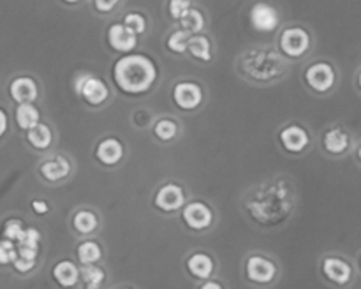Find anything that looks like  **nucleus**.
Returning a JSON list of instances; mask_svg holds the SVG:
<instances>
[{"label":"nucleus","mask_w":361,"mask_h":289,"mask_svg":"<svg viewBox=\"0 0 361 289\" xmlns=\"http://www.w3.org/2000/svg\"><path fill=\"white\" fill-rule=\"evenodd\" d=\"M245 204L247 210L259 224L274 226L282 219L289 217L295 208V194L289 183L275 180V182L257 187Z\"/></svg>","instance_id":"1"},{"label":"nucleus","mask_w":361,"mask_h":289,"mask_svg":"<svg viewBox=\"0 0 361 289\" xmlns=\"http://www.w3.org/2000/svg\"><path fill=\"white\" fill-rule=\"evenodd\" d=\"M113 81L127 95L147 94L157 81V66L141 53H123L113 66Z\"/></svg>","instance_id":"2"},{"label":"nucleus","mask_w":361,"mask_h":289,"mask_svg":"<svg viewBox=\"0 0 361 289\" xmlns=\"http://www.w3.org/2000/svg\"><path fill=\"white\" fill-rule=\"evenodd\" d=\"M238 69L249 80L267 83V81L284 76L286 62L281 53L274 49H250L245 55H242Z\"/></svg>","instance_id":"3"},{"label":"nucleus","mask_w":361,"mask_h":289,"mask_svg":"<svg viewBox=\"0 0 361 289\" xmlns=\"http://www.w3.org/2000/svg\"><path fill=\"white\" fill-rule=\"evenodd\" d=\"M303 80L307 87L317 95H328L337 88L338 85V69L330 60H316L309 63L303 70Z\"/></svg>","instance_id":"4"},{"label":"nucleus","mask_w":361,"mask_h":289,"mask_svg":"<svg viewBox=\"0 0 361 289\" xmlns=\"http://www.w3.org/2000/svg\"><path fill=\"white\" fill-rule=\"evenodd\" d=\"M321 273L337 288H349L356 278V264L344 254H326L321 259Z\"/></svg>","instance_id":"5"},{"label":"nucleus","mask_w":361,"mask_h":289,"mask_svg":"<svg viewBox=\"0 0 361 289\" xmlns=\"http://www.w3.org/2000/svg\"><path fill=\"white\" fill-rule=\"evenodd\" d=\"M355 143V134L351 133V129L342 125V123H334V125L326 127L323 137H321L323 152L334 159H342L351 154Z\"/></svg>","instance_id":"6"},{"label":"nucleus","mask_w":361,"mask_h":289,"mask_svg":"<svg viewBox=\"0 0 361 289\" xmlns=\"http://www.w3.org/2000/svg\"><path fill=\"white\" fill-rule=\"evenodd\" d=\"M279 48L288 59L300 60L312 49V35L303 27H288L279 37Z\"/></svg>","instance_id":"7"},{"label":"nucleus","mask_w":361,"mask_h":289,"mask_svg":"<svg viewBox=\"0 0 361 289\" xmlns=\"http://www.w3.org/2000/svg\"><path fill=\"white\" fill-rule=\"evenodd\" d=\"M74 90L78 97L90 106H102L109 99V87L101 78L90 73H81L74 81Z\"/></svg>","instance_id":"8"},{"label":"nucleus","mask_w":361,"mask_h":289,"mask_svg":"<svg viewBox=\"0 0 361 289\" xmlns=\"http://www.w3.org/2000/svg\"><path fill=\"white\" fill-rule=\"evenodd\" d=\"M249 21L252 28L261 34H270L281 25V14L267 2H256L249 11Z\"/></svg>","instance_id":"9"},{"label":"nucleus","mask_w":361,"mask_h":289,"mask_svg":"<svg viewBox=\"0 0 361 289\" xmlns=\"http://www.w3.org/2000/svg\"><path fill=\"white\" fill-rule=\"evenodd\" d=\"M182 219L183 224L192 231H204L214 222V210L203 201H190L183 204Z\"/></svg>","instance_id":"10"},{"label":"nucleus","mask_w":361,"mask_h":289,"mask_svg":"<svg viewBox=\"0 0 361 289\" xmlns=\"http://www.w3.org/2000/svg\"><path fill=\"white\" fill-rule=\"evenodd\" d=\"M204 92L196 81H180L173 88V101L183 111H194L201 106Z\"/></svg>","instance_id":"11"},{"label":"nucleus","mask_w":361,"mask_h":289,"mask_svg":"<svg viewBox=\"0 0 361 289\" xmlns=\"http://www.w3.org/2000/svg\"><path fill=\"white\" fill-rule=\"evenodd\" d=\"M183 204H185V192L176 183H164L159 187L154 196V207L164 214L182 210Z\"/></svg>","instance_id":"12"},{"label":"nucleus","mask_w":361,"mask_h":289,"mask_svg":"<svg viewBox=\"0 0 361 289\" xmlns=\"http://www.w3.org/2000/svg\"><path fill=\"white\" fill-rule=\"evenodd\" d=\"M245 270L247 278L254 284H270L277 277V264L259 254H254L247 259Z\"/></svg>","instance_id":"13"},{"label":"nucleus","mask_w":361,"mask_h":289,"mask_svg":"<svg viewBox=\"0 0 361 289\" xmlns=\"http://www.w3.org/2000/svg\"><path fill=\"white\" fill-rule=\"evenodd\" d=\"M279 140H281L282 148L289 154H303L307 148L310 147V134L305 127L298 125V123H291V125L284 127L279 133Z\"/></svg>","instance_id":"14"},{"label":"nucleus","mask_w":361,"mask_h":289,"mask_svg":"<svg viewBox=\"0 0 361 289\" xmlns=\"http://www.w3.org/2000/svg\"><path fill=\"white\" fill-rule=\"evenodd\" d=\"M108 44L118 53H130L137 46V34H134L127 25L113 23L108 28Z\"/></svg>","instance_id":"15"},{"label":"nucleus","mask_w":361,"mask_h":289,"mask_svg":"<svg viewBox=\"0 0 361 289\" xmlns=\"http://www.w3.org/2000/svg\"><path fill=\"white\" fill-rule=\"evenodd\" d=\"M123 154H126L123 143L120 140H116V137H104L95 147V159L102 166H108V168L118 164L123 159Z\"/></svg>","instance_id":"16"},{"label":"nucleus","mask_w":361,"mask_h":289,"mask_svg":"<svg viewBox=\"0 0 361 289\" xmlns=\"http://www.w3.org/2000/svg\"><path fill=\"white\" fill-rule=\"evenodd\" d=\"M39 175L49 183H56L66 180L71 175V162L63 155H55L51 159H46L39 164Z\"/></svg>","instance_id":"17"},{"label":"nucleus","mask_w":361,"mask_h":289,"mask_svg":"<svg viewBox=\"0 0 361 289\" xmlns=\"http://www.w3.org/2000/svg\"><path fill=\"white\" fill-rule=\"evenodd\" d=\"M9 95L13 101L20 102H34L39 97V87L34 78L30 76H18L11 81Z\"/></svg>","instance_id":"18"},{"label":"nucleus","mask_w":361,"mask_h":289,"mask_svg":"<svg viewBox=\"0 0 361 289\" xmlns=\"http://www.w3.org/2000/svg\"><path fill=\"white\" fill-rule=\"evenodd\" d=\"M53 278L62 288H74L80 282V268L69 259H62L53 266Z\"/></svg>","instance_id":"19"},{"label":"nucleus","mask_w":361,"mask_h":289,"mask_svg":"<svg viewBox=\"0 0 361 289\" xmlns=\"http://www.w3.org/2000/svg\"><path fill=\"white\" fill-rule=\"evenodd\" d=\"M187 270L192 277L207 281L212 273H214V259L208 254L196 252L187 259Z\"/></svg>","instance_id":"20"},{"label":"nucleus","mask_w":361,"mask_h":289,"mask_svg":"<svg viewBox=\"0 0 361 289\" xmlns=\"http://www.w3.org/2000/svg\"><path fill=\"white\" fill-rule=\"evenodd\" d=\"M14 118L20 129L28 130L30 127H34L35 123L41 122V111L37 109V106L34 102H20L16 106V113H14Z\"/></svg>","instance_id":"21"},{"label":"nucleus","mask_w":361,"mask_h":289,"mask_svg":"<svg viewBox=\"0 0 361 289\" xmlns=\"http://www.w3.org/2000/svg\"><path fill=\"white\" fill-rule=\"evenodd\" d=\"M27 140L35 150H48L53 143V130L49 129V125L39 122L27 130Z\"/></svg>","instance_id":"22"},{"label":"nucleus","mask_w":361,"mask_h":289,"mask_svg":"<svg viewBox=\"0 0 361 289\" xmlns=\"http://www.w3.org/2000/svg\"><path fill=\"white\" fill-rule=\"evenodd\" d=\"M187 51L194 56V59L201 60V62H210L212 60V42L207 35L192 34L189 37V46Z\"/></svg>","instance_id":"23"},{"label":"nucleus","mask_w":361,"mask_h":289,"mask_svg":"<svg viewBox=\"0 0 361 289\" xmlns=\"http://www.w3.org/2000/svg\"><path fill=\"white\" fill-rule=\"evenodd\" d=\"M99 219L90 210H78L73 217V228L78 235H92L97 229Z\"/></svg>","instance_id":"24"},{"label":"nucleus","mask_w":361,"mask_h":289,"mask_svg":"<svg viewBox=\"0 0 361 289\" xmlns=\"http://www.w3.org/2000/svg\"><path fill=\"white\" fill-rule=\"evenodd\" d=\"M80 278L87 289H97V288H101L102 282H104L106 273H104V270H102L101 266H97L95 263L81 264Z\"/></svg>","instance_id":"25"},{"label":"nucleus","mask_w":361,"mask_h":289,"mask_svg":"<svg viewBox=\"0 0 361 289\" xmlns=\"http://www.w3.org/2000/svg\"><path fill=\"white\" fill-rule=\"evenodd\" d=\"M78 259H80L81 264H92L97 263L102 257V249L95 240H87V242H81L78 245Z\"/></svg>","instance_id":"26"},{"label":"nucleus","mask_w":361,"mask_h":289,"mask_svg":"<svg viewBox=\"0 0 361 289\" xmlns=\"http://www.w3.org/2000/svg\"><path fill=\"white\" fill-rule=\"evenodd\" d=\"M180 28L182 30H185L187 34H200L201 30L204 28V16L203 13H201L200 9H194V7H190L189 11H187L185 16L180 20Z\"/></svg>","instance_id":"27"},{"label":"nucleus","mask_w":361,"mask_h":289,"mask_svg":"<svg viewBox=\"0 0 361 289\" xmlns=\"http://www.w3.org/2000/svg\"><path fill=\"white\" fill-rule=\"evenodd\" d=\"M154 134L157 140L161 141H173L176 136H178V123L171 118H161L155 122L154 125Z\"/></svg>","instance_id":"28"},{"label":"nucleus","mask_w":361,"mask_h":289,"mask_svg":"<svg viewBox=\"0 0 361 289\" xmlns=\"http://www.w3.org/2000/svg\"><path fill=\"white\" fill-rule=\"evenodd\" d=\"M189 37L190 34H187L185 30H175L169 34L168 41H166V46H168L169 51L176 53V55H182V53L187 51V46H189Z\"/></svg>","instance_id":"29"},{"label":"nucleus","mask_w":361,"mask_h":289,"mask_svg":"<svg viewBox=\"0 0 361 289\" xmlns=\"http://www.w3.org/2000/svg\"><path fill=\"white\" fill-rule=\"evenodd\" d=\"M25 231V224L20 221V219H9V221L4 222V228H2V236L4 238L11 240V242L16 243L18 240L21 238Z\"/></svg>","instance_id":"30"},{"label":"nucleus","mask_w":361,"mask_h":289,"mask_svg":"<svg viewBox=\"0 0 361 289\" xmlns=\"http://www.w3.org/2000/svg\"><path fill=\"white\" fill-rule=\"evenodd\" d=\"M16 247L39 250V247H41V233L35 228H25L23 235H21V238L16 242Z\"/></svg>","instance_id":"31"},{"label":"nucleus","mask_w":361,"mask_h":289,"mask_svg":"<svg viewBox=\"0 0 361 289\" xmlns=\"http://www.w3.org/2000/svg\"><path fill=\"white\" fill-rule=\"evenodd\" d=\"M123 25H127L134 34L141 35L147 32L148 21L141 13H127L126 16H123Z\"/></svg>","instance_id":"32"},{"label":"nucleus","mask_w":361,"mask_h":289,"mask_svg":"<svg viewBox=\"0 0 361 289\" xmlns=\"http://www.w3.org/2000/svg\"><path fill=\"white\" fill-rule=\"evenodd\" d=\"M18 257V249L16 243L11 242V240L4 238L0 240V266H6V264H13V261Z\"/></svg>","instance_id":"33"},{"label":"nucleus","mask_w":361,"mask_h":289,"mask_svg":"<svg viewBox=\"0 0 361 289\" xmlns=\"http://www.w3.org/2000/svg\"><path fill=\"white\" fill-rule=\"evenodd\" d=\"M190 9V0H169L168 13L173 20L180 21Z\"/></svg>","instance_id":"34"},{"label":"nucleus","mask_w":361,"mask_h":289,"mask_svg":"<svg viewBox=\"0 0 361 289\" xmlns=\"http://www.w3.org/2000/svg\"><path fill=\"white\" fill-rule=\"evenodd\" d=\"M35 263H37V259H25V257L18 256L16 259L13 261V266L18 273H28V271L34 270Z\"/></svg>","instance_id":"35"},{"label":"nucleus","mask_w":361,"mask_h":289,"mask_svg":"<svg viewBox=\"0 0 361 289\" xmlns=\"http://www.w3.org/2000/svg\"><path fill=\"white\" fill-rule=\"evenodd\" d=\"M94 7L97 13L101 14H109L116 9V6L120 4V0H92Z\"/></svg>","instance_id":"36"},{"label":"nucleus","mask_w":361,"mask_h":289,"mask_svg":"<svg viewBox=\"0 0 361 289\" xmlns=\"http://www.w3.org/2000/svg\"><path fill=\"white\" fill-rule=\"evenodd\" d=\"M30 207L34 210V214L37 215H46L49 211V204L44 199H32Z\"/></svg>","instance_id":"37"},{"label":"nucleus","mask_w":361,"mask_h":289,"mask_svg":"<svg viewBox=\"0 0 361 289\" xmlns=\"http://www.w3.org/2000/svg\"><path fill=\"white\" fill-rule=\"evenodd\" d=\"M16 249H18V256L20 257H25V259H37L39 250L25 249V247H16Z\"/></svg>","instance_id":"38"},{"label":"nucleus","mask_w":361,"mask_h":289,"mask_svg":"<svg viewBox=\"0 0 361 289\" xmlns=\"http://www.w3.org/2000/svg\"><path fill=\"white\" fill-rule=\"evenodd\" d=\"M7 125H9V120H7L6 111H4V109L0 108V137H2L4 134L7 133Z\"/></svg>","instance_id":"39"},{"label":"nucleus","mask_w":361,"mask_h":289,"mask_svg":"<svg viewBox=\"0 0 361 289\" xmlns=\"http://www.w3.org/2000/svg\"><path fill=\"white\" fill-rule=\"evenodd\" d=\"M353 152H355L356 164H358L361 168V140L358 141V143H355V148H353Z\"/></svg>","instance_id":"40"},{"label":"nucleus","mask_w":361,"mask_h":289,"mask_svg":"<svg viewBox=\"0 0 361 289\" xmlns=\"http://www.w3.org/2000/svg\"><path fill=\"white\" fill-rule=\"evenodd\" d=\"M201 289H222V285L219 282L214 281H207L204 284H201Z\"/></svg>","instance_id":"41"},{"label":"nucleus","mask_w":361,"mask_h":289,"mask_svg":"<svg viewBox=\"0 0 361 289\" xmlns=\"http://www.w3.org/2000/svg\"><path fill=\"white\" fill-rule=\"evenodd\" d=\"M355 87H356V90L361 94V66L358 67V70H356V74H355Z\"/></svg>","instance_id":"42"},{"label":"nucleus","mask_w":361,"mask_h":289,"mask_svg":"<svg viewBox=\"0 0 361 289\" xmlns=\"http://www.w3.org/2000/svg\"><path fill=\"white\" fill-rule=\"evenodd\" d=\"M356 271L361 273V250L358 252V256H356Z\"/></svg>","instance_id":"43"},{"label":"nucleus","mask_w":361,"mask_h":289,"mask_svg":"<svg viewBox=\"0 0 361 289\" xmlns=\"http://www.w3.org/2000/svg\"><path fill=\"white\" fill-rule=\"evenodd\" d=\"M63 2H66V4H78V2H81V0H63Z\"/></svg>","instance_id":"44"}]
</instances>
